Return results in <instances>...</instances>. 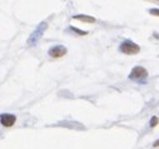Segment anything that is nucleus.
<instances>
[{
  "label": "nucleus",
  "instance_id": "1",
  "mask_svg": "<svg viewBox=\"0 0 159 149\" xmlns=\"http://www.w3.org/2000/svg\"><path fill=\"white\" fill-rule=\"evenodd\" d=\"M47 26H48V24H47L45 21L40 23V24L36 26V29L31 33V35L29 36V39H28V45H29V47H34V45H36V43L40 40V38L43 36V34H44Z\"/></svg>",
  "mask_w": 159,
  "mask_h": 149
},
{
  "label": "nucleus",
  "instance_id": "2",
  "mask_svg": "<svg viewBox=\"0 0 159 149\" xmlns=\"http://www.w3.org/2000/svg\"><path fill=\"white\" fill-rule=\"evenodd\" d=\"M119 50L127 55H135L140 52V47L132 40H124L119 47Z\"/></svg>",
  "mask_w": 159,
  "mask_h": 149
},
{
  "label": "nucleus",
  "instance_id": "3",
  "mask_svg": "<svg viewBox=\"0 0 159 149\" xmlns=\"http://www.w3.org/2000/svg\"><path fill=\"white\" fill-rule=\"evenodd\" d=\"M148 78V71L143 66H135L132 69L130 74H129V79L135 80V82H142L144 79Z\"/></svg>",
  "mask_w": 159,
  "mask_h": 149
},
{
  "label": "nucleus",
  "instance_id": "4",
  "mask_svg": "<svg viewBox=\"0 0 159 149\" xmlns=\"http://www.w3.org/2000/svg\"><path fill=\"white\" fill-rule=\"evenodd\" d=\"M66 53H68V49H66L64 45H54V47H52V48L49 49V52H48L49 56H50V58H55V59L64 56Z\"/></svg>",
  "mask_w": 159,
  "mask_h": 149
},
{
  "label": "nucleus",
  "instance_id": "5",
  "mask_svg": "<svg viewBox=\"0 0 159 149\" xmlns=\"http://www.w3.org/2000/svg\"><path fill=\"white\" fill-rule=\"evenodd\" d=\"M15 120H16V117L14 114H9V113L0 114V123H2V125H4V127H11V125H14Z\"/></svg>",
  "mask_w": 159,
  "mask_h": 149
},
{
  "label": "nucleus",
  "instance_id": "6",
  "mask_svg": "<svg viewBox=\"0 0 159 149\" xmlns=\"http://www.w3.org/2000/svg\"><path fill=\"white\" fill-rule=\"evenodd\" d=\"M74 20H80V21H84V23H94L95 19L90 15H84V14H79V15H74L73 16Z\"/></svg>",
  "mask_w": 159,
  "mask_h": 149
},
{
  "label": "nucleus",
  "instance_id": "7",
  "mask_svg": "<svg viewBox=\"0 0 159 149\" xmlns=\"http://www.w3.org/2000/svg\"><path fill=\"white\" fill-rule=\"evenodd\" d=\"M70 30H73L74 33H76V34H79V35H87V34H88V31L79 30V29H76V28H70Z\"/></svg>",
  "mask_w": 159,
  "mask_h": 149
},
{
  "label": "nucleus",
  "instance_id": "8",
  "mask_svg": "<svg viewBox=\"0 0 159 149\" xmlns=\"http://www.w3.org/2000/svg\"><path fill=\"white\" fill-rule=\"evenodd\" d=\"M158 123H159V119H158L157 117H153V118L150 119V127H152V128L155 127V125H158Z\"/></svg>",
  "mask_w": 159,
  "mask_h": 149
},
{
  "label": "nucleus",
  "instance_id": "9",
  "mask_svg": "<svg viewBox=\"0 0 159 149\" xmlns=\"http://www.w3.org/2000/svg\"><path fill=\"white\" fill-rule=\"evenodd\" d=\"M148 11H149V14H152V15H154V16H159V9L153 8V9H149Z\"/></svg>",
  "mask_w": 159,
  "mask_h": 149
},
{
  "label": "nucleus",
  "instance_id": "10",
  "mask_svg": "<svg viewBox=\"0 0 159 149\" xmlns=\"http://www.w3.org/2000/svg\"><path fill=\"white\" fill-rule=\"evenodd\" d=\"M153 147H154V148H157V147H159V139H158L157 142H154V144H153Z\"/></svg>",
  "mask_w": 159,
  "mask_h": 149
},
{
  "label": "nucleus",
  "instance_id": "11",
  "mask_svg": "<svg viewBox=\"0 0 159 149\" xmlns=\"http://www.w3.org/2000/svg\"><path fill=\"white\" fill-rule=\"evenodd\" d=\"M157 2H159V0H157Z\"/></svg>",
  "mask_w": 159,
  "mask_h": 149
}]
</instances>
